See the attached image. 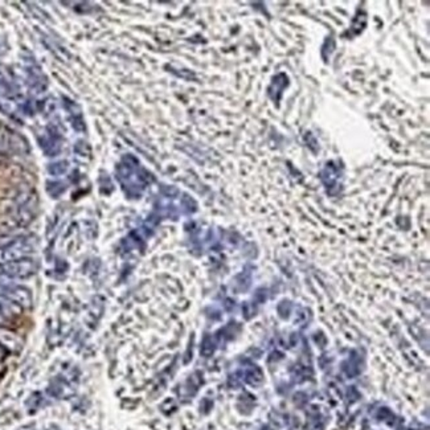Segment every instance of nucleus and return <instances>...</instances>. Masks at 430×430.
I'll use <instances>...</instances> for the list:
<instances>
[]
</instances>
